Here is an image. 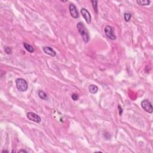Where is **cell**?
Masks as SVG:
<instances>
[{
    "label": "cell",
    "instance_id": "1",
    "mask_svg": "<svg viewBox=\"0 0 153 153\" xmlns=\"http://www.w3.org/2000/svg\"><path fill=\"white\" fill-rule=\"evenodd\" d=\"M76 28L78 29V32L81 35V36L83 38V40L85 43H87L90 40V35L89 33L88 30L87 29L86 27L85 26L84 23L82 22H78Z\"/></svg>",
    "mask_w": 153,
    "mask_h": 153
},
{
    "label": "cell",
    "instance_id": "2",
    "mask_svg": "<svg viewBox=\"0 0 153 153\" xmlns=\"http://www.w3.org/2000/svg\"><path fill=\"white\" fill-rule=\"evenodd\" d=\"M16 85L17 90L20 92H24L28 89V85L25 80L23 78H17L16 80Z\"/></svg>",
    "mask_w": 153,
    "mask_h": 153
},
{
    "label": "cell",
    "instance_id": "3",
    "mask_svg": "<svg viewBox=\"0 0 153 153\" xmlns=\"http://www.w3.org/2000/svg\"><path fill=\"white\" fill-rule=\"evenodd\" d=\"M141 106L142 108L144 109L145 111L147 112V113L151 114L153 113V106L150 102L147 99H145L143 101L141 102Z\"/></svg>",
    "mask_w": 153,
    "mask_h": 153
},
{
    "label": "cell",
    "instance_id": "4",
    "mask_svg": "<svg viewBox=\"0 0 153 153\" xmlns=\"http://www.w3.org/2000/svg\"><path fill=\"white\" fill-rule=\"evenodd\" d=\"M105 33L106 34V36L111 40H115L116 39V36L115 35V33L114 32L113 28L111 26L107 25L105 28Z\"/></svg>",
    "mask_w": 153,
    "mask_h": 153
},
{
    "label": "cell",
    "instance_id": "5",
    "mask_svg": "<svg viewBox=\"0 0 153 153\" xmlns=\"http://www.w3.org/2000/svg\"><path fill=\"white\" fill-rule=\"evenodd\" d=\"M26 117L29 120L35 122L36 123H40L41 121V118L38 115L32 112H29L26 114Z\"/></svg>",
    "mask_w": 153,
    "mask_h": 153
},
{
    "label": "cell",
    "instance_id": "6",
    "mask_svg": "<svg viewBox=\"0 0 153 153\" xmlns=\"http://www.w3.org/2000/svg\"><path fill=\"white\" fill-rule=\"evenodd\" d=\"M69 10L71 16L74 19H77L79 17V13L76 7L74 4H70L69 6Z\"/></svg>",
    "mask_w": 153,
    "mask_h": 153
},
{
    "label": "cell",
    "instance_id": "7",
    "mask_svg": "<svg viewBox=\"0 0 153 153\" xmlns=\"http://www.w3.org/2000/svg\"><path fill=\"white\" fill-rule=\"evenodd\" d=\"M81 15L84 17V19H85L87 24H90L91 21H92V16H91L90 12L86 8H82L81 9Z\"/></svg>",
    "mask_w": 153,
    "mask_h": 153
},
{
    "label": "cell",
    "instance_id": "8",
    "mask_svg": "<svg viewBox=\"0 0 153 153\" xmlns=\"http://www.w3.org/2000/svg\"><path fill=\"white\" fill-rule=\"evenodd\" d=\"M43 50L44 51V53L47 55H50V56H52V57H55L56 55V53L52 47H43Z\"/></svg>",
    "mask_w": 153,
    "mask_h": 153
},
{
    "label": "cell",
    "instance_id": "9",
    "mask_svg": "<svg viewBox=\"0 0 153 153\" xmlns=\"http://www.w3.org/2000/svg\"><path fill=\"white\" fill-rule=\"evenodd\" d=\"M98 87L96 85H91L89 86V90L92 94H96L98 92Z\"/></svg>",
    "mask_w": 153,
    "mask_h": 153
},
{
    "label": "cell",
    "instance_id": "10",
    "mask_svg": "<svg viewBox=\"0 0 153 153\" xmlns=\"http://www.w3.org/2000/svg\"><path fill=\"white\" fill-rule=\"evenodd\" d=\"M38 96L40 97L41 99H43V100L47 101L48 99V96H47V95L42 90H39L38 92Z\"/></svg>",
    "mask_w": 153,
    "mask_h": 153
},
{
    "label": "cell",
    "instance_id": "11",
    "mask_svg": "<svg viewBox=\"0 0 153 153\" xmlns=\"http://www.w3.org/2000/svg\"><path fill=\"white\" fill-rule=\"evenodd\" d=\"M24 47H25V49H26L28 52H29V53H32L34 52V47H33L32 45H30V44H28V43H24Z\"/></svg>",
    "mask_w": 153,
    "mask_h": 153
},
{
    "label": "cell",
    "instance_id": "12",
    "mask_svg": "<svg viewBox=\"0 0 153 153\" xmlns=\"http://www.w3.org/2000/svg\"><path fill=\"white\" fill-rule=\"evenodd\" d=\"M150 1H148V0H139V1H136V3L137 4H139L140 5H148L150 4Z\"/></svg>",
    "mask_w": 153,
    "mask_h": 153
},
{
    "label": "cell",
    "instance_id": "13",
    "mask_svg": "<svg viewBox=\"0 0 153 153\" xmlns=\"http://www.w3.org/2000/svg\"><path fill=\"white\" fill-rule=\"evenodd\" d=\"M92 4L93 8L94 11L96 13H98V7H97V1H91Z\"/></svg>",
    "mask_w": 153,
    "mask_h": 153
},
{
    "label": "cell",
    "instance_id": "14",
    "mask_svg": "<svg viewBox=\"0 0 153 153\" xmlns=\"http://www.w3.org/2000/svg\"><path fill=\"white\" fill-rule=\"evenodd\" d=\"M131 17H132V14H130V13H125V14H124V18H125V20L126 21V22H129L130 19H131Z\"/></svg>",
    "mask_w": 153,
    "mask_h": 153
},
{
    "label": "cell",
    "instance_id": "15",
    "mask_svg": "<svg viewBox=\"0 0 153 153\" xmlns=\"http://www.w3.org/2000/svg\"><path fill=\"white\" fill-rule=\"evenodd\" d=\"M4 51H5V53L8 55H11L12 53V50L10 47H5V48H4Z\"/></svg>",
    "mask_w": 153,
    "mask_h": 153
},
{
    "label": "cell",
    "instance_id": "16",
    "mask_svg": "<svg viewBox=\"0 0 153 153\" xmlns=\"http://www.w3.org/2000/svg\"><path fill=\"white\" fill-rule=\"evenodd\" d=\"M72 100L74 101H77L78 99V95H76V94L75 93H73L72 95Z\"/></svg>",
    "mask_w": 153,
    "mask_h": 153
},
{
    "label": "cell",
    "instance_id": "17",
    "mask_svg": "<svg viewBox=\"0 0 153 153\" xmlns=\"http://www.w3.org/2000/svg\"><path fill=\"white\" fill-rule=\"evenodd\" d=\"M118 110H119L120 116H122V114H123V109H122L121 106L120 105H118Z\"/></svg>",
    "mask_w": 153,
    "mask_h": 153
},
{
    "label": "cell",
    "instance_id": "18",
    "mask_svg": "<svg viewBox=\"0 0 153 153\" xmlns=\"http://www.w3.org/2000/svg\"><path fill=\"white\" fill-rule=\"evenodd\" d=\"M19 152V153H21V152H23V153H28L27 151L25 150V149H21V150H20Z\"/></svg>",
    "mask_w": 153,
    "mask_h": 153
},
{
    "label": "cell",
    "instance_id": "19",
    "mask_svg": "<svg viewBox=\"0 0 153 153\" xmlns=\"http://www.w3.org/2000/svg\"><path fill=\"white\" fill-rule=\"evenodd\" d=\"M5 153H8V151H6V150H3V151H2V153H5Z\"/></svg>",
    "mask_w": 153,
    "mask_h": 153
}]
</instances>
